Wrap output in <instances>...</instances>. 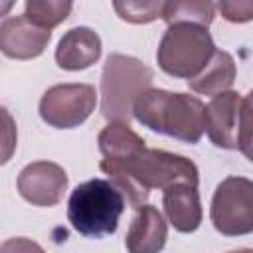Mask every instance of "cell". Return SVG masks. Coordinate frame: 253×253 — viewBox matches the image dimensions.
<instances>
[{
    "label": "cell",
    "instance_id": "obj_19",
    "mask_svg": "<svg viewBox=\"0 0 253 253\" xmlns=\"http://www.w3.org/2000/svg\"><path fill=\"white\" fill-rule=\"evenodd\" d=\"M18 146V126L6 107L0 105V166L8 164Z\"/></svg>",
    "mask_w": 253,
    "mask_h": 253
},
{
    "label": "cell",
    "instance_id": "obj_7",
    "mask_svg": "<svg viewBox=\"0 0 253 253\" xmlns=\"http://www.w3.org/2000/svg\"><path fill=\"white\" fill-rule=\"evenodd\" d=\"M210 219L221 235L237 237L253 231V182L245 176H227L213 192Z\"/></svg>",
    "mask_w": 253,
    "mask_h": 253
},
{
    "label": "cell",
    "instance_id": "obj_11",
    "mask_svg": "<svg viewBox=\"0 0 253 253\" xmlns=\"http://www.w3.org/2000/svg\"><path fill=\"white\" fill-rule=\"evenodd\" d=\"M101 38L87 26H77L65 32L55 47V61L61 69L81 71L91 67L101 57Z\"/></svg>",
    "mask_w": 253,
    "mask_h": 253
},
{
    "label": "cell",
    "instance_id": "obj_4",
    "mask_svg": "<svg viewBox=\"0 0 253 253\" xmlns=\"http://www.w3.org/2000/svg\"><path fill=\"white\" fill-rule=\"evenodd\" d=\"M152 69L132 55L113 53L107 57L101 75V113L111 123H126L138 95L150 89Z\"/></svg>",
    "mask_w": 253,
    "mask_h": 253
},
{
    "label": "cell",
    "instance_id": "obj_15",
    "mask_svg": "<svg viewBox=\"0 0 253 253\" xmlns=\"http://www.w3.org/2000/svg\"><path fill=\"white\" fill-rule=\"evenodd\" d=\"M99 150L107 160H117L132 154L140 146H144V138H140L126 123H109L97 136Z\"/></svg>",
    "mask_w": 253,
    "mask_h": 253
},
{
    "label": "cell",
    "instance_id": "obj_17",
    "mask_svg": "<svg viewBox=\"0 0 253 253\" xmlns=\"http://www.w3.org/2000/svg\"><path fill=\"white\" fill-rule=\"evenodd\" d=\"M24 8H26L24 16L32 24L51 32L55 26H59L63 20H67L73 4L63 2V0H28Z\"/></svg>",
    "mask_w": 253,
    "mask_h": 253
},
{
    "label": "cell",
    "instance_id": "obj_8",
    "mask_svg": "<svg viewBox=\"0 0 253 253\" xmlns=\"http://www.w3.org/2000/svg\"><path fill=\"white\" fill-rule=\"evenodd\" d=\"M97 105V91L89 83H59L40 99V117L53 128H75L83 125Z\"/></svg>",
    "mask_w": 253,
    "mask_h": 253
},
{
    "label": "cell",
    "instance_id": "obj_6",
    "mask_svg": "<svg viewBox=\"0 0 253 253\" xmlns=\"http://www.w3.org/2000/svg\"><path fill=\"white\" fill-rule=\"evenodd\" d=\"M251 97L237 91H225L206 105L204 130L217 148L241 150L251 158V119H249Z\"/></svg>",
    "mask_w": 253,
    "mask_h": 253
},
{
    "label": "cell",
    "instance_id": "obj_22",
    "mask_svg": "<svg viewBox=\"0 0 253 253\" xmlns=\"http://www.w3.org/2000/svg\"><path fill=\"white\" fill-rule=\"evenodd\" d=\"M14 2H0V16H6L10 10H12Z\"/></svg>",
    "mask_w": 253,
    "mask_h": 253
},
{
    "label": "cell",
    "instance_id": "obj_14",
    "mask_svg": "<svg viewBox=\"0 0 253 253\" xmlns=\"http://www.w3.org/2000/svg\"><path fill=\"white\" fill-rule=\"evenodd\" d=\"M235 75H237V67H235L231 53H227L223 49H215V53L211 55L208 65L194 79H190L188 85L192 91H196L200 95L215 97L219 93L229 91V87L235 81Z\"/></svg>",
    "mask_w": 253,
    "mask_h": 253
},
{
    "label": "cell",
    "instance_id": "obj_12",
    "mask_svg": "<svg viewBox=\"0 0 253 253\" xmlns=\"http://www.w3.org/2000/svg\"><path fill=\"white\" fill-rule=\"evenodd\" d=\"M168 225L158 208L144 204L136 210L125 237L128 253H160L166 245Z\"/></svg>",
    "mask_w": 253,
    "mask_h": 253
},
{
    "label": "cell",
    "instance_id": "obj_16",
    "mask_svg": "<svg viewBox=\"0 0 253 253\" xmlns=\"http://www.w3.org/2000/svg\"><path fill=\"white\" fill-rule=\"evenodd\" d=\"M215 18V4L204 0H188V2H164L162 20L168 26L174 24H196L208 28Z\"/></svg>",
    "mask_w": 253,
    "mask_h": 253
},
{
    "label": "cell",
    "instance_id": "obj_21",
    "mask_svg": "<svg viewBox=\"0 0 253 253\" xmlns=\"http://www.w3.org/2000/svg\"><path fill=\"white\" fill-rule=\"evenodd\" d=\"M0 253H45L43 247L28 237H10L0 245Z\"/></svg>",
    "mask_w": 253,
    "mask_h": 253
},
{
    "label": "cell",
    "instance_id": "obj_23",
    "mask_svg": "<svg viewBox=\"0 0 253 253\" xmlns=\"http://www.w3.org/2000/svg\"><path fill=\"white\" fill-rule=\"evenodd\" d=\"M229 253H253L251 249H239V251H229Z\"/></svg>",
    "mask_w": 253,
    "mask_h": 253
},
{
    "label": "cell",
    "instance_id": "obj_3",
    "mask_svg": "<svg viewBox=\"0 0 253 253\" xmlns=\"http://www.w3.org/2000/svg\"><path fill=\"white\" fill-rule=\"evenodd\" d=\"M125 204L121 190L111 180L93 178L71 192L67 200V219L79 235L99 239L117 231Z\"/></svg>",
    "mask_w": 253,
    "mask_h": 253
},
{
    "label": "cell",
    "instance_id": "obj_13",
    "mask_svg": "<svg viewBox=\"0 0 253 253\" xmlns=\"http://www.w3.org/2000/svg\"><path fill=\"white\" fill-rule=\"evenodd\" d=\"M162 206L170 225L180 233H192L202 223V202L198 186L178 182L162 190Z\"/></svg>",
    "mask_w": 253,
    "mask_h": 253
},
{
    "label": "cell",
    "instance_id": "obj_20",
    "mask_svg": "<svg viewBox=\"0 0 253 253\" xmlns=\"http://www.w3.org/2000/svg\"><path fill=\"white\" fill-rule=\"evenodd\" d=\"M221 16L227 20V22H249L253 18V4L251 2H219L215 6Z\"/></svg>",
    "mask_w": 253,
    "mask_h": 253
},
{
    "label": "cell",
    "instance_id": "obj_10",
    "mask_svg": "<svg viewBox=\"0 0 253 253\" xmlns=\"http://www.w3.org/2000/svg\"><path fill=\"white\" fill-rule=\"evenodd\" d=\"M51 32L38 28L24 14L6 18L0 24V51L10 59H34L43 53Z\"/></svg>",
    "mask_w": 253,
    "mask_h": 253
},
{
    "label": "cell",
    "instance_id": "obj_18",
    "mask_svg": "<svg viewBox=\"0 0 253 253\" xmlns=\"http://www.w3.org/2000/svg\"><path fill=\"white\" fill-rule=\"evenodd\" d=\"M115 12L119 14L121 20L130 22V24H148L154 22L156 18H162V8L164 2H115L113 4Z\"/></svg>",
    "mask_w": 253,
    "mask_h": 253
},
{
    "label": "cell",
    "instance_id": "obj_2",
    "mask_svg": "<svg viewBox=\"0 0 253 253\" xmlns=\"http://www.w3.org/2000/svg\"><path fill=\"white\" fill-rule=\"evenodd\" d=\"M206 105L188 93L146 89L132 105V117L146 128L196 144L204 134Z\"/></svg>",
    "mask_w": 253,
    "mask_h": 253
},
{
    "label": "cell",
    "instance_id": "obj_1",
    "mask_svg": "<svg viewBox=\"0 0 253 253\" xmlns=\"http://www.w3.org/2000/svg\"><path fill=\"white\" fill-rule=\"evenodd\" d=\"M99 168L121 190L125 202L136 210L146 204L150 190H164L178 182L198 186L200 182L198 166L190 158L160 148H148L146 144L125 158H103Z\"/></svg>",
    "mask_w": 253,
    "mask_h": 253
},
{
    "label": "cell",
    "instance_id": "obj_5",
    "mask_svg": "<svg viewBox=\"0 0 253 253\" xmlns=\"http://www.w3.org/2000/svg\"><path fill=\"white\" fill-rule=\"evenodd\" d=\"M213 38L208 28L196 24H174L164 32L156 61L164 73L176 79H194L215 53Z\"/></svg>",
    "mask_w": 253,
    "mask_h": 253
},
{
    "label": "cell",
    "instance_id": "obj_9",
    "mask_svg": "<svg viewBox=\"0 0 253 253\" xmlns=\"http://www.w3.org/2000/svg\"><path fill=\"white\" fill-rule=\"evenodd\" d=\"M67 172L49 160H36L22 168L18 174L20 196L38 208L57 206L67 190Z\"/></svg>",
    "mask_w": 253,
    "mask_h": 253
}]
</instances>
